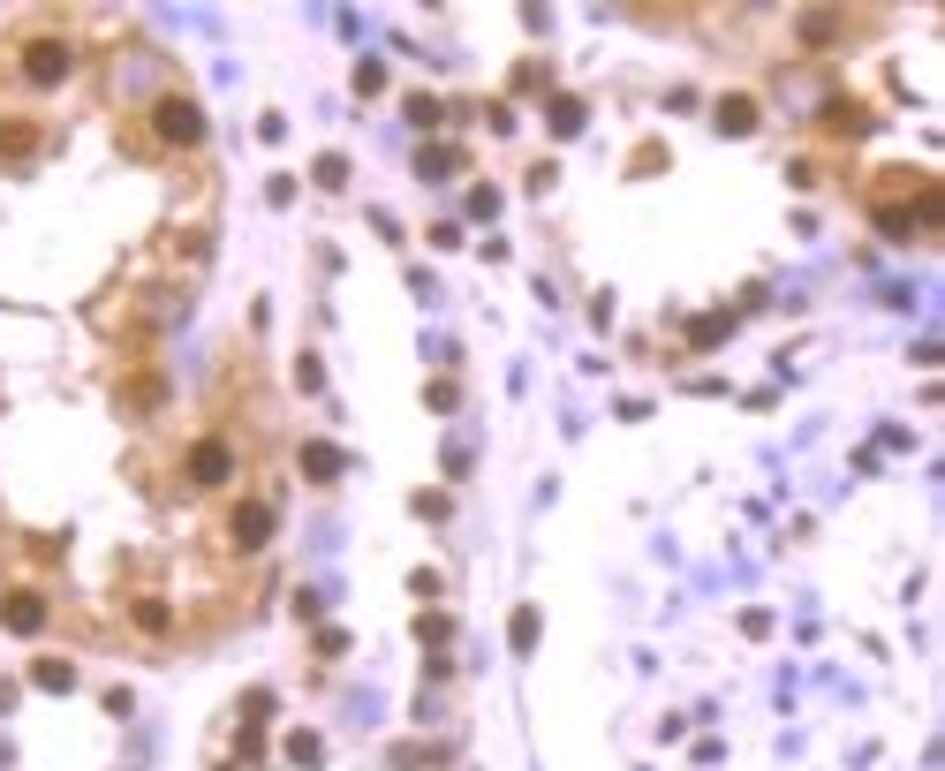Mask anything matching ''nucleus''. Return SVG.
I'll return each mask as SVG.
<instances>
[{"instance_id": "nucleus-1", "label": "nucleus", "mask_w": 945, "mask_h": 771, "mask_svg": "<svg viewBox=\"0 0 945 771\" xmlns=\"http://www.w3.org/2000/svg\"><path fill=\"white\" fill-rule=\"evenodd\" d=\"M303 477L310 484H333V477H341V446H326V439L303 446Z\"/></svg>"}, {"instance_id": "nucleus-3", "label": "nucleus", "mask_w": 945, "mask_h": 771, "mask_svg": "<svg viewBox=\"0 0 945 771\" xmlns=\"http://www.w3.org/2000/svg\"><path fill=\"white\" fill-rule=\"evenodd\" d=\"M719 129H726V137H749V129H756V106H749V99H726V106H719Z\"/></svg>"}, {"instance_id": "nucleus-4", "label": "nucleus", "mask_w": 945, "mask_h": 771, "mask_svg": "<svg viewBox=\"0 0 945 771\" xmlns=\"http://www.w3.org/2000/svg\"><path fill=\"white\" fill-rule=\"evenodd\" d=\"M575 129H583V106H575V99H552V137H575Z\"/></svg>"}, {"instance_id": "nucleus-2", "label": "nucleus", "mask_w": 945, "mask_h": 771, "mask_svg": "<svg viewBox=\"0 0 945 771\" xmlns=\"http://www.w3.org/2000/svg\"><path fill=\"white\" fill-rule=\"evenodd\" d=\"M31 681L61 696V688H76V666H69V658H38V666H31Z\"/></svg>"}, {"instance_id": "nucleus-6", "label": "nucleus", "mask_w": 945, "mask_h": 771, "mask_svg": "<svg viewBox=\"0 0 945 771\" xmlns=\"http://www.w3.org/2000/svg\"><path fill=\"white\" fill-rule=\"evenodd\" d=\"M318 182L341 189V182H348V159H333V152H326V159H318Z\"/></svg>"}, {"instance_id": "nucleus-5", "label": "nucleus", "mask_w": 945, "mask_h": 771, "mask_svg": "<svg viewBox=\"0 0 945 771\" xmlns=\"http://www.w3.org/2000/svg\"><path fill=\"white\" fill-rule=\"evenodd\" d=\"M288 756H295V764H318L326 749H318V734H295V741H288Z\"/></svg>"}]
</instances>
